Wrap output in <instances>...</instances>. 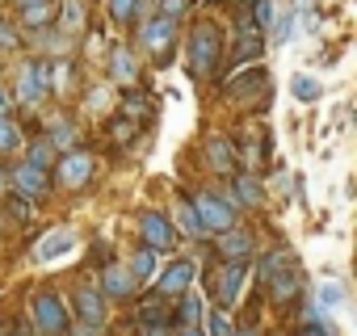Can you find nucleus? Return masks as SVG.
<instances>
[{"label":"nucleus","instance_id":"28","mask_svg":"<svg viewBox=\"0 0 357 336\" xmlns=\"http://www.w3.org/2000/svg\"><path fill=\"white\" fill-rule=\"evenodd\" d=\"M76 248V236L63 227V231H51V240H43V248H38V261H51V257H63V252H72Z\"/></svg>","mask_w":357,"mask_h":336},{"label":"nucleus","instance_id":"45","mask_svg":"<svg viewBox=\"0 0 357 336\" xmlns=\"http://www.w3.org/2000/svg\"><path fill=\"white\" fill-rule=\"evenodd\" d=\"M236 336H265V328L248 319V323H236Z\"/></svg>","mask_w":357,"mask_h":336},{"label":"nucleus","instance_id":"9","mask_svg":"<svg viewBox=\"0 0 357 336\" xmlns=\"http://www.w3.org/2000/svg\"><path fill=\"white\" fill-rule=\"evenodd\" d=\"M34 328H38L43 336H68L72 319H68V307H63L59 294L43 290V294L34 298Z\"/></svg>","mask_w":357,"mask_h":336},{"label":"nucleus","instance_id":"32","mask_svg":"<svg viewBox=\"0 0 357 336\" xmlns=\"http://www.w3.org/2000/svg\"><path fill=\"white\" fill-rule=\"evenodd\" d=\"M135 135H139V122H135V118H126V114L109 118V139H114V143H130Z\"/></svg>","mask_w":357,"mask_h":336},{"label":"nucleus","instance_id":"33","mask_svg":"<svg viewBox=\"0 0 357 336\" xmlns=\"http://www.w3.org/2000/svg\"><path fill=\"white\" fill-rule=\"evenodd\" d=\"M294 9H286V13H278V22H273V47H286L290 38H294Z\"/></svg>","mask_w":357,"mask_h":336},{"label":"nucleus","instance_id":"14","mask_svg":"<svg viewBox=\"0 0 357 336\" xmlns=\"http://www.w3.org/2000/svg\"><path fill=\"white\" fill-rule=\"evenodd\" d=\"M307 294V277H303V269L294 265V269H286V273H278L269 286H265V298L273 303V307H290V303H298Z\"/></svg>","mask_w":357,"mask_h":336},{"label":"nucleus","instance_id":"36","mask_svg":"<svg viewBox=\"0 0 357 336\" xmlns=\"http://www.w3.org/2000/svg\"><path fill=\"white\" fill-rule=\"evenodd\" d=\"M22 47V22L0 17V51H17Z\"/></svg>","mask_w":357,"mask_h":336},{"label":"nucleus","instance_id":"39","mask_svg":"<svg viewBox=\"0 0 357 336\" xmlns=\"http://www.w3.org/2000/svg\"><path fill=\"white\" fill-rule=\"evenodd\" d=\"M198 5V0H160V5H155V13H164V17H172V22H181L190 9Z\"/></svg>","mask_w":357,"mask_h":336},{"label":"nucleus","instance_id":"43","mask_svg":"<svg viewBox=\"0 0 357 336\" xmlns=\"http://www.w3.org/2000/svg\"><path fill=\"white\" fill-rule=\"evenodd\" d=\"M13 105H17V97H13L5 84H0V118H9V114H13Z\"/></svg>","mask_w":357,"mask_h":336},{"label":"nucleus","instance_id":"30","mask_svg":"<svg viewBox=\"0 0 357 336\" xmlns=\"http://www.w3.org/2000/svg\"><path fill=\"white\" fill-rule=\"evenodd\" d=\"M290 93H294V101H319V93H324V84L315 80V76H294L290 80Z\"/></svg>","mask_w":357,"mask_h":336},{"label":"nucleus","instance_id":"38","mask_svg":"<svg viewBox=\"0 0 357 336\" xmlns=\"http://www.w3.org/2000/svg\"><path fill=\"white\" fill-rule=\"evenodd\" d=\"M248 13H252V22H257L261 30H273V22H278V5H273V0H257Z\"/></svg>","mask_w":357,"mask_h":336},{"label":"nucleus","instance_id":"20","mask_svg":"<svg viewBox=\"0 0 357 336\" xmlns=\"http://www.w3.org/2000/svg\"><path fill=\"white\" fill-rule=\"evenodd\" d=\"M43 97H47V89H43L38 68H34V59H30V63H22V72H17V101H22L26 109H38Z\"/></svg>","mask_w":357,"mask_h":336},{"label":"nucleus","instance_id":"13","mask_svg":"<svg viewBox=\"0 0 357 336\" xmlns=\"http://www.w3.org/2000/svg\"><path fill=\"white\" fill-rule=\"evenodd\" d=\"M227 190H231L240 211H261L265 206V181H261V173H252V168H240Z\"/></svg>","mask_w":357,"mask_h":336},{"label":"nucleus","instance_id":"52","mask_svg":"<svg viewBox=\"0 0 357 336\" xmlns=\"http://www.w3.org/2000/svg\"><path fill=\"white\" fill-rule=\"evenodd\" d=\"M353 269H357V265H353Z\"/></svg>","mask_w":357,"mask_h":336},{"label":"nucleus","instance_id":"2","mask_svg":"<svg viewBox=\"0 0 357 336\" xmlns=\"http://www.w3.org/2000/svg\"><path fill=\"white\" fill-rule=\"evenodd\" d=\"M176 26H181V22H172L164 13H151V17H143L135 26V47L147 51L155 68H168L172 55H176Z\"/></svg>","mask_w":357,"mask_h":336},{"label":"nucleus","instance_id":"27","mask_svg":"<svg viewBox=\"0 0 357 336\" xmlns=\"http://www.w3.org/2000/svg\"><path fill=\"white\" fill-rule=\"evenodd\" d=\"M160 257H164V252H155V248L139 244V252H135L126 265H130V273H135L139 282H147V277H155V269H160Z\"/></svg>","mask_w":357,"mask_h":336},{"label":"nucleus","instance_id":"21","mask_svg":"<svg viewBox=\"0 0 357 336\" xmlns=\"http://www.w3.org/2000/svg\"><path fill=\"white\" fill-rule=\"evenodd\" d=\"M76 319L105 323V290L101 286H80L76 290Z\"/></svg>","mask_w":357,"mask_h":336},{"label":"nucleus","instance_id":"18","mask_svg":"<svg viewBox=\"0 0 357 336\" xmlns=\"http://www.w3.org/2000/svg\"><path fill=\"white\" fill-rule=\"evenodd\" d=\"M105 68H109V80H114V84L135 89V80H139V59H135V51H130V47L114 43V47H109V55H105Z\"/></svg>","mask_w":357,"mask_h":336},{"label":"nucleus","instance_id":"50","mask_svg":"<svg viewBox=\"0 0 357 336\" xmlns=\"http://www.w3.org/2000/svg\"><path fill=\"white\" fill-rule=\"evenodd\" d=\"M286 336H303V332H298V328H294V332H286Z\"/></svg>","mask_w":357,"mask_h":336},{"label":"nucleus","instance_id":"35","mask_svg":"<svg viewBox=\"0 0 357 336\" xmlns=\"http://www.w3.org/2000/svg\"><path fill=\"white\" fill-rule=\"evenodd\" d=\"M17 143H22V126L13 118H0V155H9Z\"/></svg>","mask_w":357,"mask_h":336},{"label":"nucleus","instance_id":"10","mask_svg":"<svg viewBox=\"0 0 357 336\" xmlns=\"http://www.w3.org/2000/svg\"><path fill=\"white\" fill-rule=\"evenodd\" d=\"M93 168H97V160H93L84 147H72V151H63L59 164H55V181H59L63 190H84L89 177H93Z\"/></svg>","mask_w":357,"mask_h":336},{"label":"nucleus","instance_id":"29","mask_svg":"<svg viewBox=\"0 0 357 336\" xmlns=\"http://www.w3.org/2000/svg\"><path fill=\"white\" fill-rule=\"evenodd\" d=\"M206 336H236V323H231L227 307H211L206 311Z\"/></svg>","mask_w":357,"mask_h":336},{"label":"nucleus","instance_id":"40","mask_svg":"<svg viewBox=\"0 0 357 336\" xmlns=\"http://www.w3.org/2000/svg\"><path fill=\"white\" fill-rule=\"evenodd\" d=\"M68 336H105V323H89V319H76L68 328Z\"/></svg>","mask_w":357,"mask_h":336},{"label":"nucleus","instance_id":"19","mask_svg":"<svg viewBox=\"0 0 357 336\" xmlns=\"http://www.w3.org/2000/svg\"><path fill=\"white\" fill-rule=\"evenodd\" d=\"M172 215H176V227H181V236H190V240H215V236L206 231V223H202V215H198L194 198H176Z\"/></svg>","mask_w":357,"mask_h":336},{"label":"nucleus","instance_id":"51","mask_svg":"<svg viewBox=\"0 0 357 336\" xmlns=\"http://www.w3.org/2000/svg\"><path fill=\"white\" fill-rule=\"evenodd\" d=\"M0 336H5V332H0Z\"/></svg>","mask_w":357,"mask_h":336},{"label":"nucleus","instance_id":"34","mask_svg":"<svg viewBox=\"0 0 357 336\" xmlns=\"http://www.w3.org/2000/svg\"><path fill=\"white\" fill-rule=\"evenodd\" d=\"M315 298H319L324 311H336V307L344 303V286H340V282H324V286L315 290Z\"/></svg>","mask_w":357,"mask_h":336},{"label":"nucleus","instance_id":"11","mask_svg":"<svg viewBox=\"0 0 357 336\" xmlns=\"http://www.w3.org/2000/svg\"><path fill=\"white\" fill-rule=\"evenodd\" d=\"M215 257L219 261H252L257 257V231L252 227H227L215 236Z\"/></svg>","mask_w":357,"mask_h":336},{"label":"nucleus","instance_id":"37","mask_svg":"<svg viewBox=\"0 0 357 336\" xmlns=\"http://www.w3.org/2000/svg\"><path fill=\"white\" fill-rule=\"evenodd\" d=\"M55 151H59V147H55L51 139H38V143L30 147V164H38V168H55Z\"/></svg>","mask_w":357,"mask_h":336},{"label":"nucleus","instance_id":"7","mask_svg":"<svg viewBox=\"0 0 357 336\" xmlns=\"http://www.w3.org/2000/svg\"><path fill=\"white\" fill-rule=\"evenodd\" d=\"M139 244H147L155 252H176V244H181V227H176L164 211H143L139 215Z\"/></svg>","mask_w":357,"mask_h":336},{"label":"nucleus","instance_id":"47","mask_svg":"<svg viewBox=\"0 0 357 336\" xmlns=\"http://www.w3.org/2000/svg\"><path fill=\"white\" fill-rule=\"evenodd\" d=\"M13 5H17V13H22V9H34V5H47V0H13Z\"/></svg>","mask_w":357,"mask_h":336},{"label":"nucleus","instance_id":"41","mask_svg":"<svg viewBox=\"0 0 357 336\" xmlns=\"http://www.w3.org/2000/svg\"><path fill=\"white\" fill-rule=\"evenodd\" d=\"M9 211H13V219L26 223V219H30V198H26V194H13V198H9Z\"/></svg>","mask_w":357,"mask_h":336},{"label":"nucleus","instance_id":"25","mask_svg":"<svg viewBox=\"0 0 357 336\" xmlns=\"http://www.w3.org/2000/svg\"><path fill=\"white\" fill-rule=\"evenodd\" d=\"M59 34L63 38L84 34V0H59Z\"/></svg>","mask_w":357,"mask_h":336},{"label":"nucleus","instance_id":"3","mask_svg":"<svg viewBox=\"0 0 357 336\" xmlns=\"http://www.w3.org/2000/svg\"><path fill=\"white\" fill-rule=\"evenodd\" d=\"M265 47H269V38H265V30L252 22V13H248V9H236V38H231V51H227L223 80H227L231 72L248 68V63H261Z\"/></svg>","mask_w":357,"mask_h":336},{"label":"nucleus","instance_id":"44","mask_svg":"<svg viewBox=\"0 0 357 336\" xmlns=\"http://www.w3.org/2000/svg\"><path fill=\"white\" fill-rule=\"evenodd\" d=\"M298 332H303V336H332L328 323H298Z\"/></svg>","mask_w":357,"mask_h":336},{"label":"nucleus","instance_id":"48","mask_svg":"<svg viewBox=\"0 0 357 336\" xmlns=\"http://www.w3.org/2000/svg\"><path fill=\"white\" fill-rule=\"evenodd\" d=\"M13 336H34V328H30V323H17V332H13Z\"/></svg>","mask_w":357,"mask_h":336},{"label":"nucleus","instance_id":"46","mask_svg":"<svg viewBox=\"0 0 357 336\" xmlns=\"http://www.w3.org/2000/svg\"><path fill=\"white\" fill-rule=\"evenodd\" d=\"M176 336H206V328H202V323H194V328H176Z\"/></svg>","mask_w":357,"mask_h":336},{"label":"nucleus","instance_id":"5","mask_svg":"<svg viewBox=\"0 0 357 336\" xmlns=\"http://www.w3.org/2000/svg\"><path fill=\"white\" fill-rule=\"evenodd\" d=\"M194 206H198V215H202V223H206V231H211V236H219V231L236 227L240 206H236L231 190H227V194H223V190H198V194H194Z\"/></svg>","mask_w":357,"mask_h":336},{"label":"nucleus","instance_id":"22","mask_svg":"<svg viewBox=\"0 0 357 336\" xmlns=\"http://www.w3.org/2000/svg\"><path fill=\"white\" fill-rule=\"evenodd\" d=\"M194 323H206V303L190 290L172 303V328H194Z\"/></svg>","mask_w":357,"mask_h":336},{"label":"nucleus","instance_id":"15","mask_svg":"<svg viewBox=\"0 0 357 336\" xmlns=\"http://www.w3.org/2000/svg\"><path fill=\"white\" fill-rule=\"evenodd\" d=\"M298 265V252L290 248V244H273L261 261H257V290H265L278 273H286V269H294Z\"/></svg>","mask_w":357,"mask_h":336},{"label":"nucleus","instance_id":"49","mask_svg":"<svg viewBox=\"0 0 357 336\" xmlns=\"http://www.w3.org/2000/svg\"><path fill=\"white\" fill-rule=\"evenodd\" d=\"M5 185H9V177H5V168H0V194H5Z\"/></svg>","mask_w":357,"mask_h":336},{"label":"nucleus","instance_id":"24","mask_svg":"<svg viewBox=\"0 0 357 336\" xmlns=\"http://www.w3.org/2000/svg\"><path fill=\"white\" fill-rule=\"evenodd\" d=\"M55 22H59V0H47V5H34V9H22V30L43 34V30H51Z\"/></svg>","mask_w":357,"mask_h":336},{"label":"nucleus","instance_id":"6","mask_svg":"<svg viewBox=\"0 0 357 336\" xmlns=\"http://www.w3.org/2000/svg\"><path fill=\"white\" fill-rule=\"evenodd\" d=\"M252 273V261H219V269L211 273V294H215V307H236L240 303V290Z\"/></svg>","mask_w":357,"mask_h":336},{"label":"nucleus","instance_id":"42","mask_svg":"<svg viewBox=\"0 0 357 336\" xmlns=\"http://www.w3.org/2000/svg\"><path fill=\"white\" fill-rule=\"evenodd\" d=\"M139 336H176L172 323H139Z\"/></svg>","mask_w":357,"mask_h":336},{"label":"nucleus","instance_id":"17","mask_svg":"<svg viewBox=\"0 0 357 336\" xmlns=\"http://www.w3.org/2000/svg\"><path fill=\"white\" fill-rule=\"evenodd\" d=\"M9 185L17 190V194H26V198H47V190H51V177H47V168H38V164H22V168H13L9 173Z\"/></svg>","mask_w":357,"mask_h":336},{"label":"nucleus","instance_id":"26","mask_svg":"<svg viewBox=\"0 0 357 336\" xmlns=\"http://www.w3.org/2000/svg\"><path fill=\"white\" fill-rule=\"evenodd\" d=\"M122 114H126V118H135V122L143 126V122H151L155 105H151V97H147L143 89H126V93H122Z\"/></svg>","mask_w":357,"mask_h":336},{"label":"nucleus","instance_id":"31","mask_svg":"<svg viewBox=\"0 0 357 336\" xmlns=\"http://www.w3.org/2000/svg\"><path fill=\"white\" fill-rule=\"evenodd\" d=\"M47 139H51V143H55L59 151H72V147H76V126H72L68 118H59V122H51Z\"/></svg>","mask_w":357,"mask_h":336},{"label":"nucleus","instance_id":"12","mask_svg":"<svg viewBox=\"0 0 357 336\" xmlns=\"http://www.w3.org/2000/svg\"><path fill=\"white\" fill-rule=\"evenodd\" d=\"M194 282H198V261L176 257L168 269H160L155 290H160V294H168V298H181V294H190V290H194Z\"/></svg>","mask_w":357,"mask_h":336},{"label":"nucleus","instance_id":"8","mask_svg":"<svg viewBox=\"0 0 357 336\" xmlns=\"http://www.w3.org/2000/svg\"><path fill=\"white\" fill-rule=\"evenodd\" d=\"M202 155H206V168H211V173H215V177H227V181L244 168L240 147H236V139H227V135H206Z\"/></svg>","mask_w":357,"mask_h":336},{"label":"nucleus","instance_id":"1","mask_svg":"<svg viewBox=\"0 0 357 336\" xmlns=\"http://www.w3.org/2000/svg\"><path fill=\"white\" fill-rule=\"evenodd\" d=\"M223 68H227V51H223V26L202 17L194 22L190 38H185V72L198 84H223Z\"/></svg>","mask_w":357,"mask_h":336},{"label":"nucleus","instance_id":"16","mask_svg":"<svg viewBox=\"0 0 357 336\" xmlns=\"http://www.w3.org/2000/svg\"><path fill=\"white\" fill-rule=\"evenodd\" d=\"M101 290H105V298L122 303V298H130V294L139 290V277L130 273V265L109 261V265H101Z\"/></svg>","mask_w":357,"mask_h":336},{"label":"nucleus","instance_id":"4","mask_svg":"<svg viewBox=\"0 0 357 336\" xmlns=\"http://www.w3.org/2000/svg\"><path fill=\"white\" fill-rule=\"evenodd\" d=\"M223 101L231 105H252V101H269V72L261 63H248L240 72H231L223 84H219Z\"/></svg>","mask_w":357,"mask_h":336},{"label":"nucleus","instance_id":"23","mask_svg":"<svg viewBox=\"0 0 357 336\" xmlns=\"http://www.w3.org/2000/svg\"><path fill=\"white\" fill-rule=\"evenodd\" d=\"M105 9H109L114 26H139L143 17H151L147 0H105Z\"/></svg>","mask_w":357,"mask_h":336}]
</instances>
